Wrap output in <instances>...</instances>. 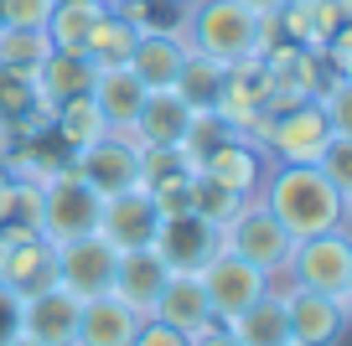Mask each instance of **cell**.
Instances as JSON below:
<instances>
[{"instance_id": "484cf974", "label": "cell", "mask_w": 352, "mask_h": 346, "mask_svg": "<svg viewBox=\"0 0 352 346\" xmlns=\"http://www.w3.org/2000/svg\"><path fill=\"white\" fill-rule=\"evenodd\" d=\"M135 42H140V26H135L130 16H120L114 5H104V16L88 26V36H83V57L94 67H124L130 52H135Z\"/></svg>"}, {"instance_id": "836d02e7", "label": "cell", "mask_w": 352, "mask_h": 346, "mask_svg": "<svg viewBox=\"0 0 352 346\" xmlns=\"http://www.w3.org/2000/svg\"><path fill=\"white\" fill-rule=\"evenodd\" d=\"M316 104H321V114H327V124L337 135H352V78H331L316 93Z\"/></svg>"}, {"instance_id": "b9f144b4", "label": "cell", "mask_w": 352, "mask_h": 346, "mask_svg": "<svg viewBox=\"0 0 352 346\" xmlns=\"http://www.w3.org/2000/svg\"><path fill=\"white\" fill-rule=\"evenodd\" d=\"M6 150H11V140H6V130H0V155H6Z\"/></svg>"}, {"instance_id": "d4e9b609", "label": "cell", "mask_w": 352, "mask_h": 346, "mask_svg": "<svg viewBox=\"0 0 352 346\" xmlns=\"http://www.w3.org/2000/svg\"><path fill=\"white\" fill-rule=\"evenodd\" d=\"M243 346H290V325H285V300H280V284L259 295L254 305H243L233 321H223Z\"/></svg>"}, {"instance_id": "8fae6325", "label": "cell", "mask_w": 352, "mask_h": 346, "mask_svg": "<svg viewBox=\"0 0 352 346\" xmlns=\"http://www.w3.org/2000/svg\"><path fill=\"white\" fill-rule=\"evenodd\" d=\"M155 227H161V212H155V202H151L145 186H130V192H120V196H104L99 238L109 243L114 253L151 249V243H155Z\"/></svg>"}, {"instance_id": "9a60e30c", "label": "cell", "mask_w": 352, "mask_h": 346, "mask_svg": "<svg viewBox=\"0 0 352 346\" xmlns=\"http://www.w3.org/2000/svg\"><path fill=\"white\" fill-rule=\"evenodd\" d=\"M0 284H6L11 295H21V300L52 290L57 284V249L42 238V233L0 243Z\"/></svg>"}, {"instance_id": "4dcf8cb0", "label": "cell", "mask_w": 352, "mask_h": 346, "mask_svg": "<svg viewBox=\"0 0 352 346\" xmlns=\"http://www.w3.org/2000/svg\"><path fill=\"white\" fill-rule=\"evenodd\" d=\"M52 52L47 32H26V26H0V67H21L32 73L42 57Z\"/></svg>"}, {"instance_id": "2e32d148", "label": "cell", "mask_w": 352, "mask_h": 346, "mask_svg": "<svg viewBox=\"0 0 352 346\" xmlns=\"http://www.w3.org/2000/svg\"><path fill=\"white\" fill-rule=\"evenodd\" d=\"M78 310H83V300L67 295L63 284H52V290L21 300V336H32V341H42V346H73Z\"/></svg>"}, {"instance_id": "1f68e13d", "label": "cell", "mask_w": 352, "mask_h": 346, "mask_svg": "<svg viewBox=\"0 0 352 346\" xmlns=\"http://www.w3.org/2000/svg\"><path fill=\"white\" fill-rule=\"evenodd\" d=\"M243 207V196H233L228 186H218L212 176H192V212L197 217H208V222H218V227H228V217Z\"/></svg>"}, {"instance_id": "3957f363", "label": "cell", "mask_w": 352, "mask_h": 346, "mask_svg": "<svg viewBox=\"0 0 352 346\" xmlns=\"http://www.w3.org/2000/svg\"><path fill=\"white\" fill-rule=\"evenodd\" d=\"M280 284L327 295V300L352 310V238H347V227H331V233H316V238H296Z\"/></svg>"}, {"instance_id": "7402d4cb", "label": "cell", "mask_w": 352, "mask_h": 346, "mask_svg": "<svg viewBox=\"0 0 352 346\" xmlns=\"http://www.w3.org/2000/svg\"><path fill=\"white\" fill-rule=\"evenodd\" d=\"M151 315H155V321H166V325H176L182 336H197L202 325L218 321L197 274H171V279H166V290H161V300L151 305Z\"/></svg>"}, {"instance_id": "5bb4252c", "label": "cell", "mask_w": 352, "mask_h": 346, "mask_svg": "<svg viewBox=\"0 0 352 346\" xmlns=\"http://www.w3.org/2000/svg\"><path fill=\"white\" fill-rule=\"evenodd\" d=\"M47 124H52V108L42 104L32 73L21 67H0V130L11 145H26V140H42Z\"/></svg>"}, {"instance_id": "ffe728a7", "label": "cell", "mask_w": 352, "mask_h": 346, "mask_svg": "<svg viewBox=\"0 0 352 346\" xmlns=\"http://www.w3.org/2000/svg\"><path fill=\"white\" fill-rule=\"evenodd\" d=\"M145 315H135L124 300H114V295H94V300H83V310H78V336L73 346H130L135 331H140Z\"/></svg>"}, {"instance_id": "7c38bea8", "label": "cell", "mask_w": 352, "mask_h": 346, "mask_svg": "<svg viewBox=\"0 0 352 346\" xmlns=\"http://www.w3.org/2000/svg\"><path fill=\"white\" fill-rule=\"evenodd\" d=\"M114 259L120 253L99 238V233H88V238H73V243H57V284L78 300H94V295H109L114 284Z\"/></svg>"}, {"instance_id": "5b68a950", "label": "cell", "mask_w": 352, "mask_h": 346, "mask_svg": "<svg viewBox=\"0 0 352 346\" xmlns=\"http://www.w3.org/2000/svg\"><path fill=\"white\" fill-rule=\"evenodd\" d=\"M331 135L337 130L327 124L321 104L316 98H300V104H285V108H275V114H264L254 140H259V150L275 165H316L321 145H327Z\"/></svg>"}, {"instance_id": "277c9868", "label": "cell", "mask_w": 352, "mask_h": 346, "mask_svg": "<svg viewBox=\"0 0 352 346\" xmlns=\"http://www.w3.org/2000/svg\"><path fill=\"white\" fill-rule=\"evenodd\" d=\"M42 238L52 243H73V238H88L99 233V212H104V196L73 171V165H57L47 171L42 181Z\"/></svg>"}, {"instance_id": "8d00e7d4", "label": "cell", "mask_w": 352, "mask_h": 346, "mask_svg": "<svg viewBox=\"0 0 352 346\" xmlns=\"http://www.w3.org/2000/svg\"><path fill=\"white\" fill-rule=\"evenodd\" d=\"M16 336H21V295L0 284V346H11Z\"/></svg>"}, {"instance_id": "60d3db41", "label": "cell", "mask_w": 352, "mask_h": 346, "mask_svg": "<svg viewBox=\"0 0 352 346\" xmlns=\"http://www.w3.org/2000/svg\"><path fill=\"white\" fill-rule=\"evenodd\" d=\"M11 346H42V341H32V336H16V341Z\"/></svg>"}, {"instance_id": "83f0119b", "label": "cell", "mask_w": 352, "mask_h": 346, "mask_svg": "<svg viewBox=\"0 0 352 346\" xmlns=\"http://www.w3.org/2000/svg\"><path fill=\"white\" fill-rule=\"evenodd\" d=\"M52 140H63V150L73 155V150H83V145H94L99 135H109V124H104V114H99V104L88 93H78V98H67V104H57L52 108Z\"/></svg>"}, {"instance_id": "f546056e", "label": "cell", "mask_w": 352, "mask_h": 346, "mask_svg": "<svg viewBox=\"0 0 352 346\" xmlns=\"http://www.w3.org/2000/svg\"><path fill=\"white\" fill-rule=\"evenodd\" d=\"M192 171H197V161L187 155V145H140V186H161Z\"/></svg>"}, {"instance_id": "d6a6232c", "label": "cell", "mask_w": 352, "mask_h": 346, "mask_svg": "<svg viewBox=\"0 0 352 346\" xmlns=\"http://www.w3.org/2000/svg\"><path fill=\"white\" fill-rule=\"evenodd\" d=\"M316 171L327 176L331 186H342V192L352 196V135H331V140L321 145V155H316Z\"/></svg>"}, {"instance_id": "ab89813d", "label": "cell", "mask_w": 352, "mask_h": 346, "mask_svg": "<svg viewBox=\"0 0 352 346\" xmlns=\"http://www.w3.org/2000/svg\"><path fill=\"white\" fill-rule=\"evenodd\" d=\"M6 186H11V171H6V155H0V192H6Z\"/></svg>"}, {"instance_id": "cb8c5ba5", "label": "cell", "mask_w": 352, "mask_h": 346, "mask_svg": "<svg viewBox=\"0 0 352 346\" xmlns=\"http://www.w3.org/2000/svg\"><path fill=\"white\" fill-rule=\"evenodd\" d=\"M88 98L99 104V114H104L109 130H130L135 114H140V104H145V83L130 73V67H99Z\"/></svg>"}, {"instance_id": "7a4b0ae2", "label": "cell", "mask_w": 352, "mask_h": 346, "mask_svg": "<svg viewBox=\"0 0 352 346\" xmlns=\"http://www.w3.org/2000/svg\"><path fill=\"white\" fill-rule=\"evenodd\" d=\"M182 36H187L192 52L239 62V57H254V47H259V16L243 0H187L182 5Z\"/></svg>"}, {"instance_id": "d6986e66", "label": "cell", "mask_w": 352, "mask_h": 346, "mask_svg": "<svg viewBox=\"0 0 352 346\" xmlns=\"http://www.w3.org/2000/svg\"><path fill=\"white\" fill-rule=\"evenodd\" d=\"M342 26H352V0H290L280 11V32L296 47H327Z\"/></svg>"}, {"instance_id": "e0dca14e", "label": "cell", "mask_w": 352, "mask_h": 346, "mask_svg": "<svg viewBox=\"0 0 352 346\" xmlns=\"http://www.w3.org/2000/svg\"><path fill=\"white\" fill-rule=\"evenodd\" d=\"M166 279H171V269H166V259L155 249H130L114 259V284L109 295L114 300H124L135 315H151V305L161 300Z\"/></svg>"}, {"instance_id": "ac0fdd59", "label": "cell", "mask_w": 352, "mask_h": 346, "mask_svg": "<svg viewBox=\"0 0 352 346\" xmlns=\"http://www.w3.org/2000/svg\"><path fill=\"white\" fill-rule=\"evenodd\" d=\"M192 130V108L182 104L176 88H145V104L130 124L135 145H182Z\"/></svg>"}, {"instance_id": "74e56055", "label": "cell", "mask_w": 352, "mask_h": 346, "mask_svg": "<svg viewBox=\"0 0 352 346\" xmlns=\"http://www.w3.org/2000/svg\"><path fill=\"white\" fill-rule=\"evenodd\" d=\"M192 346H243V341H239L223 321H212V325H202V331L192 336Z\"/></svg>"}, {"instance_id": "6da1fadb", "label": "cell", "mask_w": 352, "mask_h": 346, "mask_svg": "<svg viewBox=\"0 0 352 346\" xmlns=\"http://www.w3.org/2000/svg\"><path fill=\"white\" fill-rule=\"evenodd\" d=\"M259 202L280 217L290 238H316L331 227H347L352 217V196L342 186H331L316 165H270Z\"/></svg>"}, {"instance_id": "ee69618b", "label": "cell", "mask_w": 352, "mask_h": 346, "mask_svg": "<svg viewBox=\"0 0 352 346\" xmlns=\"http://www.w3.org/2000/svg\"><path fill=\"white\" fill-rule=\"evenodd\" d=\"M0 26H6V16H0Z\"/></svg>"}, {"instance_id": "603a6c76", "label": "cell", "mask_w": 352, "mask_h": 346, "mask_svg": "<svg viewBox=\"0 0 352 346\" xmlns=\"http://www.w3.org/2000/svg\"><path fill=\"white\" fill-rule=\"evenodd\" d=\"M94 73H99V67L88 62L83 52H57L52 47V52L32 67V83H36V93H42V104L57 108V104H67V98L88 93V88H94Z\"/></svg>"}, {"instance_id": "ba28073f", "label": "cell", "mask_w": 352, "mask_h": 346, "mask_svg": "<svg viewBox=\"0 0 352 346\" xmlns=\"http://www.w3.org/2000/svg\"><path fill=\"white\" fill-rule=\"evenodd\" d=\"M197 279H202V290H208V305H212V315H218V321H233L243 305H254L270 284H275L264 269H254V264L239 259L233 249H218V253L197 269Z\"/></svg>"}, {"instance_id": "e575fe53", "label": "cell", "mask_w": 352, "mask_h": 346, "mask_svg": "<svg viewBox=\"0 0 352 346\" xmlns=\"http://www.w3.org/2000/svg\"><path fill=\"white\" fill-rule=\"evenodd\" d=\"M0 16H6V26H26V32H42L47 16H52V0H0Z\"/></svg>"}, {"instance_id": "4fadbf2b", "label": "cell", "mask_w": 352, "mask_h": 346, "mask_svg": "<svg viewBox=\"0 0 352 346\" xmlns=\"http://www.w3.org/2000/svg\"><path fill=\"white\" fill-rule=\"evenodd\" d=\"M270 155L259 150V140H249V135H233V140H223L218 150H208L197 161V171L202 176H212L218 186H228L233 196H259V186H264V176H270Z\"/></svg>"}, {"instance_id": "f1b7e54d", "label": "cell", "mask_w": 352, "mask_h": 346, "mask_svg": "<svg viewBox=\"0 0 352 346\" xmlns=\"http://www.w3.org/2000/svg\"><path fill=\"white\" fill-rule=\"evenodd\" d=\"M104 5L109 0H52V16H47V42L57 47V52H83V36L88 26L104 16Z\"/></svg>"}, {"instance_id": "4316f807", "label": "cell", "mask_w": 352, "mask_h": 346, "mask_svg": "<svg viewBox=\"0 0 352 346\" xmlns=\"http://www.w3.org/2000/svg\"><path fill=\"white\" fill-rule=\"evenodd\" d=\"M223 83H228V62H218V57L208 52H187V62H182V73H176V93H182V104L192 108V114H212L223 98Z\"/></svg>"}, {"instance_id": "8992f818", "label": "cell", "mask_w": 352, "mask_h": 346, "mask_svg": "<svg viewBox=\"0 0 352 346\" xmlns=\"http://www.w3.org/2000/svg\"><path fill=\"white\" fill-rule=\"evenodd\" d=\"M223 249H233L239 259H249L254 269H264L270 279L280 284V274H285V259H290V249H296V238L280 227V217L270 212L259 196H249V202L228 217V227H223Z\"/></svg>"}, {"instance_id": "9c48e42d", "label": "cell", "mask_w": 352, "mask_h": 346, "mask_svg": "<svg viewBox=\"0 0 352 346\" xmlns=\"http://www.w3.org/2000/svg\"><path fill=\"white\" fill-rule=\"evenodd\" d=\"M151 249L166 259L171 274H197L202 264L223 249V227L208 222V217H197V212H171V217H161Z\"/></svg>"}, {"instance_id": "d590c367", "label": "cell", "mask_w": 352, "mask_h": 346, "mask_svg": "<svg viewBox=\"0 0 352 346\" xmlns=\"http://www.w3.org/2000/svg\"><path fill=\"white\" fill-rule=\"evenodd\" d=\"M130 346H192V336H182L176 325H166V321H155V315H145Z\"/></svg>"}, {"instance_id": "f35d334b", "label": "cell", "mask_w": 352, "mask_h": 346, "mask_svg": "<svg viewBox=\"0 0 352 346\" xmlns=\"http://www.w3.org/2000/svg\"><path fill=\"white\" fill-rule=\"evenodd\" d=\"M243 5H249L254 16H280V11L290 5V0H243Z\"/></svg>"}, {"instance_id": "52a82bcc", "label": "cell", "mask_w": 352, "mask_h": 346, "mask_svg": "<svg viewBox=\"0 0 352 346\" xmlns=\"http://www.w3.org/2000/svg\"><path fill=\"white\" fill-rule=\"evenodd\" d=\"M67 165H73L99 196H120V192H130V186H140V145L130 140V130L99 135L94 145H83V150L67 155Z\"/></svg>"}, {"instance_id": "44dd1931", "label": "cell", "mask_w": 352, "mask_h": 346, "mask_svg": "<svg viewBox=\"0 0 352 346\" xmlns=\"http://www.w3.org/2000/svg\"><path fill=\"white\" fill-rule=\"evenodd\" d=\"M187 36L182 32H140V42H135L130 52V73L140 78L145 88H171L176 73H182V62H187Z\"/></svg>"}, {"instance_id": "30bf717a", "label": "cell", "mask_w": 352, "mask_h": 346, "mask_svg": "<svg viewBox=\"0 0 352 346\" xmlns=\"http://www.w3.org/2000/svg\"><path fill=\"white\" fill-rule=\"evenodd\" d=\"M280 300H285L290 346H342L347 305L327 300V295H311V290H296V284H280Z\"/></svg>"}, {"instance_id": "7bdbcfd3", "label": "cell", "mask_w": 352, "mask_h": 346, "mask_svg": "<svg viewBox=\"0 0 352 346\" xmlns=\"http://www.w3.org/2000/svg\"><path fill=\"white\" fill-rule=\"evenodd\" d=\"M171 5H187V0H171Z\"/></svg>"}]
</instances>
